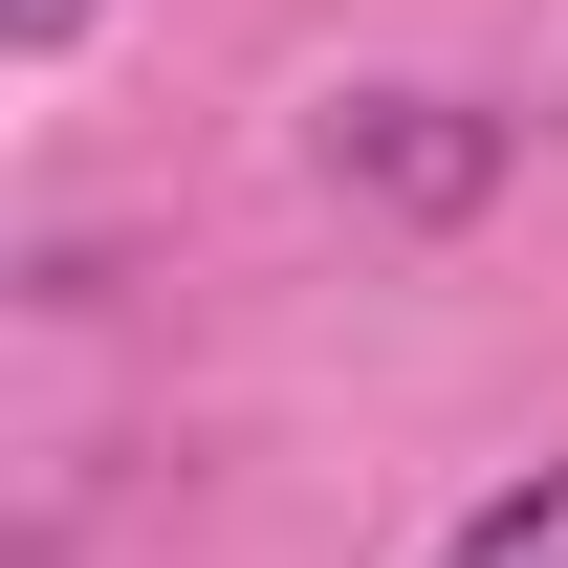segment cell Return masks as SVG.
Returning <instances> with one entry per match:
<instances>
[{
	"mask_svg": "<svg viewBox=\"0 0 568 568\" xmlns=\"http://www.w3.org/2000/svg\"><path fill=\"white\" fill-rule=\"evenodd\" d=\"M88 22H110V0H0V44H22V67H44V44H88Z\"/></svg>",
	"mask_w": 568,
	"mask_h": 568,
	"instance_id": "3",
	"label": "cell"
},
{
	"mask_svg": "<svg viewBox=\"0 0 568 568\" xmlns=\"http://www.w3.org/2000/svg\"><path fill=\"white\" fill-rule=\"evenodd\" d=\"M416 568H568V459H525V481H481L459 525H437Z\"/></svg>",
	"mask_w": 568,
	"mask_h": 568,
	"instance_id": "2",
	"label": "cell"
},
{
	"mask_svg": "<svg viewBox=\"0 0 568 568\" xmlns=\"http://www.w3.org/2000/svg\"><path fill=\"white\" fill-rule=\"evenodd\" d=\"M328 175L437 241V219H481L503 175H525V110H481V88H351V110H328Z\"/></svg>",
	"mask_w": 568,
	"mask_h": 568,
	"instance_id": "1",
	"label": "cell"
}]
</instances>
